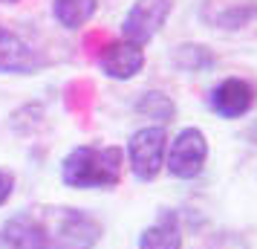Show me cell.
Returning a JSON list of instances; mask_svg holds the SVG:
<instances>
[{
    "label": "cell",
    "instance_id": "obj_6",
    "mask_svg": "<svg viewBox=\"0 0 257 249\" xmlns=\"http://www.w3.org/2000/svg\"><path fill=\"white\" fill-rule=\"evenodd\" d=\"M254 99H257L254 84L231 75V78H222V81L211 90L208 107L220 119H240L254 107Z\"/></svg>",
    "mask_w": 257,
    "mask_h": 249
},
{
    "label": "cell",
    "instance_id": "obj_15",
    "mask_svg": "<svg viewBox=\"0 0 257 249\" xmlns=\"http://www.w3.org/2000/svg\"><path fill=\"white\" fill-rule=\"evenodd\" d=\"M12 191H15V177L9 174V171L0 168V206L12 197Z\"/></svg>",
    "mask_w": 257,
    "mask_h": 249
},
{
    "label": "cell",
    "instance_id": "obj_8",
    "mask_svg": "<svg viewBox=\"0 0 257 249\" xmlns=\"http://www.w3.org/2000/svg\"><path fill=\"white\" fill-rule=\"evenodd\" d=\"M38 55L35 49L26 44L24 38L0 26V72L3 75H29L38 70Z\"/></svg>",
    "mask_w": 257,
    "mask_h": 249
},
{
    "label": "cell",
    "instance_id": "obj_1",
    "mask_svg": "<svg viewBox=\"0 0 257 249\" xmlns=\"http://www.w3.org/2000/svg\"><path fill=\"white\" fill-rule=\"evenodd\" d=\"M124 151L118 145H78L61 162V180L70 189H113L121 180Z\"/></svg>",
    "mask_w": 257,
    "mask_h": 249
},
{
    "label": "cell",
    "instance_id": "obj_11",
    "mask_svg": "<svg viewBox=\"0 0 257 249\" xmlns=\"http://www.w3.org/2000/svg\"><path fill=\"white\" fill-rule=\"evenodd\" d=\"M95 12H98V0H52V18L70 32L87 26Z\"/></svg>",
    "mask_w": 257,
    "mask_h": 249
},
{
    "label": "cell",
    "instance_id": "obj_10",
    "mask_svg": "<svg viewBox=\"0 0 257 249\" xmlns=\"http://www.w3.org/2000/svg\"><path fill=\"white\" fill-rule=\"evenodd\" d=\"M139 249H182V229L174 214L159 217L139 235Z\"/></svg>",
    "mask_w": 257,
    "mask_h": 249
},
{
    "label": "cell",
    "instance_id": "obj_17",
    "mask_svg": "<svg viewBox=\"0 0 257 249\" xmlns=\"http://www.w3.org/2000/svg\"><path fill=\"white\" fill-rule=\"evenodd\" d=\"M0 3H6V6H15V3H21V0H0Z\"/></svg>",
    "mask_w": 257,
    "mask_h": 249
},
{
    "label": "cell",
    "instance_id": "obj_9",
    "mask_svg": "<svg viewBox=\"0 0 257 249\" xmlns=\"http://www.w3.org/2000/svg\"><path fill=\"white\" fill-rule=\"evenodd\" d=\"M0 240L9 249H52L47 229L32 217H12L0 229Z\"/></svg>",
    "mask_w": 257,
    "mask_h": 249
},
{
    "label": "cell",
    "instance_id": "obj_5",
    "mask_svg": "<svg viewBox=\"0 0 257 249\" xmlns=\"http://www.w3.org/2000/svg\"><path fill=\"white\" fill-rule=\"evenodd\" d=\"M101 240V223L81 209H70L61 214L55 235L49 237L52 249H93Z\"/></svg>",
    "mask_w": 257,
    "mask_h": 249
},
{
    "label": "cell",
    "instance_id": "obj_16",
    "mask_svg": "<svg viewBox=\"0 0 257 249\" xmlns=\"http://www.w3.org/2000/svg\"><path fill=\"white\" fill-rule=\"evenodd\" d=\"M211 249H245V243L237 240V237H231V235H225V237H220V240H214Z\"/></svg>",
    "mask_w": 257,
    "mask_h": 249
},
{
    "label": "cell",
    "instance_id": "obj_13",
    "mask_svg": "<svg viewBox=\"0 0 257 249\" xmlns=\"http://www.w3.org/2000/svg\"><path fill=\"white\" fill-rule=\"evenodd\" d=\"M136 110H139L142 116L153 119L156 125H162V128L176 116L174 99H171L168 93H162V90H148V93H142L139 102H136Z\"/></svg>",
    "mask_w": 257,
    "mask_h": 249
},
{
    "label": "cell",
    "instance_id": "obj_2",
    "mask_svg": "<svg viewBox=\"0 0 257 249\" xmlns=\"http://www.w3.org/2000/svg\"><path fill=\"white\" fill-rule=\"evenodd\" d=\"M165 156H168V131L162 125H148L130 133L127 139V162L133 177L142 183H151L162 174Z\"/></svg>",
    "mask_w": 257,
    "mask_h": 249
},
{
    "label": "cell",
    "instance_id": "obj_12",
    "mask_svg": "<svg viewBox=\"0 0 257 249\" xmlns=\"http://www.w3.org/2000/svg\"><path fill=\"white\" fill-rule=\"evenodd\" d=\"M171 61H174L176 70L205 72V70H211V67L217 64V55H214V52H211V47H205V44H194V41H188V44L174 47Z\"/></svg>",
    "mask_w": 257,
    "mask_h": 249
},
{
    "label": "cell",
    "instance_id": "obj_14",
    "mask_svg": "<svg viewBox=\"0 0 257 249\" xmlns=\"http://www.w3.org/2000/svg\"><path fill=\"white\" fill-rule=\"evenodd\" d=\"M251 21H257V0H245V3H228L220 12L211 18V24L220 29H243Z\"/></svg>",
    "mask_w": 257,
    "mask_h": 249
},
{
    "label": "cell",
    "instance_id": "obj_4",
    "mask_svg": "<svg viewBox=\"0 0 257 249\" xmlns=\"http://www.w3.org/2000/svg\"><path fill=\"white\" fill-rule=\"evenodd\" d=\"M171 12H174L171 0H133V6L121 21V38L136 47H148L165 29Z\"/></svg>",
    "mask_w": 257,
    "mask_h": 249
},
{
    "label": "cell",
    "instance_id": "obj_7",
    "mask_svg": "<svg viewBox=\"0 0 257 249\" xmlns=\"http://www.w3.org/2000/svg\"><path fill=\"white\" fill-rule=\"evenodd\" d=\"M145 67V47H136L124 38L104 44V49L98 52V70L104 72L107 78L116 81H130L133 75H139Z\"/></svg>",
    "mask_w": 257,
    "mask_h": 249
},
{
    "label": "cell",
    "instance_id": "obj_3",
    "mask_svg": "<svg viewBox=\"0 0 257 249\" xmlns=\"http://www.w3.org/2000/svg\"><path fill=\"white\" fill-rule=\"evenodd\" d=\"M208 162V139L199 128H182L174 139L168 142L165 168L176 180H194L202 174Z\"/></svg>",
    "mask_w": 257,
    "mask_h": 249
}]
</instances>
